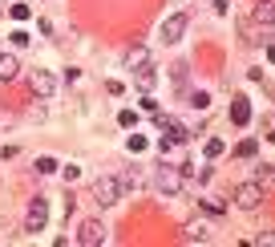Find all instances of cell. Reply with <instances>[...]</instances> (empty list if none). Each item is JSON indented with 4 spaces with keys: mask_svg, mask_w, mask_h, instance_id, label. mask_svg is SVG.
Instances as JSON below:
<instances>
[{
    "mask_svg": "<svg viewBox=\"0 0 275 247\" xmlns=\"http://www.w3.org/2000/svg\"><path fill=\"white\" fill-rule=\"evenodd\" d=\"M223 154V142L219 138H206V158H219Z\"/></svg>",
    "mask_w": 275,
    "mask_h": 247,
    "instance_id": "obj_17",
    "label": "cell"
},
{
    "mask_svg": "<svg viewBox=\"0 0 275 247\" xmlns=\"http://www.w3.org/2000/svg\"><path fill=\"white\" fill-rule=\"evenodd\" d=\"M182 33H186V16H182V12L166 16V24H162V41H166V45H174Z\"/></svg>",
    "mask_w": 275,
    "mask_h": 247,
    "instance_id": "obj_9",
    "label": "cell"
},
{
    "mask_svg": "<svg viewBox=\"0 0 275 247\" xmlns=\"http://www.w3.org/2000/svg\"><path fill=\"white\" fill-rule=\"evenodd\" d=\"M251 20H263V24H271L275 20V8L267 4V0H263V4H255V12H251Z\"/></svg>",
    "mask_w": 275,
    "mask_h": 247,
    "instance_id": "obj_14",
    "label": "cell"
},
{
    "mask_svg": "<svg viewBox=\"0 0 275 247\" xmlns=\"http://www.w3.org/2000/svg\"><path fill=\"white\" fill-rule=\"evenodd\" d=\"M239 33H243V41L247 45H271V24H263V20H243L239 24Z\"/></svg>",
    "mask_w": 275,
    "mask_h": 247,
    "instance_id": "obj_4",
    "label": "cell"
},
{
    "mask_svg": "<svg viewBox=\"0 0 275 247\" xmlns=\"http://www.w3.org/2000/svg\"><path fill=\"white\" fill-rule=\"evenodd\" d=\"M28 89H33L37 98H45V102H49V98L57 94V77H53V73H45V69H33V73H28Z\"/></svg>",
    "mask_w": 275,
    "mask_h": 247,
    "instance_id": "obj_6",
    "label": "cell"
},
{
    "mask_svg": "<svg viewBox=\"0 0 275 247\" xmlns=\"http://www.w3.org/2000/svg\"><path fill=\"white\" fill-rule=\"evenodd\" d=\"M20 73V65H16V57H8V53H0V81H12Z\"/></svg>",
    "mask_w": 275,
    "mask_h": 247,
    "instance_id": "obj_12",
    "label": "cell"
},
{
    "mask_svg": "<svg viewBox=\"0 0 275 247\" xmlns=\"http://www.w3.org/2000/svg\"><path fill=\"white\" fill-rule=\"evenodd\" d=\"M12 45H16V49H24V45H28V33H20V28H16V33H12Z\"/></svg>",
    "mask_w": 275,
    "mask_h": 247,
    "instance_id": "obj_22",
    "label": "cell"
},
{
    "mask_svg": "<svg viewBox=\"0 0 275 247\" xmlns=\"http://www.w3.org/2000/svg\"><path fill=\"white\" fill-rule=\"evenodd\" d=\"M8 12H12V20H28V4H12Z\"/></svg>",
    "mask_w": 275,
    "mask_h": 247,
    "instance_id": "obj_20",
    "label": "cell"
},
{
    "mask_svg": "<svg viewBox=\"0 0 275 247\" xmlns=\"http://www.w3.org/2000/svg\"><path fill=\"white\" fill-rule=\"evenodd\" d=\"M126 146H130V154H142V150H146V134H134Z\"/></svg>",
    "mask_w": 275,
    "mask_h": 247,
    "instance_id": "obj_18",
    "label": "cell"
},
{
    "mask_svg": "<svg viewBox=\"0 0 275 247\" xmlns=\"http://www.w3.org/2000/svg\"><path fill=\"white\" fill-rule=\"evenodd\" d=\"M53 170H57L53 158H37V174H53Z\"/></svg>",
    "mask_w": 275,
    "mask_h": 247,
    "instance_id": "obj_19",
    "label": "cell"
},
{
    "mask_svg": "<svg viewBox=\"0 0 275 247\" xmlns=\"http://www.w3.org/2000/svg\"><path fill=\"white\" fill-rule=\"evenodd\" d=\"M190 106H194V110H206V106H210V98H206V94H194V98H190Z\"/></svg>",
    "mask_w": 275,
    "mask_h": 247,
    "instance_id": "obj_21",
    "label": "cell"
},
{
    "mask_svg": "<svg viewBox=\"0 0 275 247\" xmlns=\"http://www.w3.org/2000/svg\"><path fill=\"white\" fill-rule=\"evenodd\" d=\"M255 150H259V142H255V138H243V142L235 146V158H255Z\"/></svg>",
    "mask_w": 275,
    "mask_h": 247,
    "instance_id": "obj_13",
    "label": "cell"
},
{
    "mask_svg": "<svg viewBox=\"0 0 275 247\" xmlns=\"http://www.w3.org/2000/svg\"><path fill=\"white\" fill-rule=\"evenodd\" d=\"M126 69H130L134 77H138L142 69H154V57H150V49H142V45L130 49V53H126Z\"/></svg>",
    "mask_w": 275,
    "mask_h": 247,
    "instance_id": "obj_8",
    "label": "cell"
},
{
    "mask_svg": "<svg viewBox=\"0 0 275 247\" xmlns=\"http://www.w3.org/2000/svg\"><path fill=\"white\" fill-rule=\"evenodd\" d=\"M121 195H126V182L121 178H97L93 182V199H97V207H117L121 203Z\"/></svg>",
    "mask_w": 275,
    "mask_h": 247,
    "instance_id": "obj_1",
    "label": "cell"
},
{
    "mask_svg": "<svg viewBox=\"0 0 275 247\" xmlns=\"http://www.w3.org/2000/svg\"><path fill=\"white\" fill-rule=\"evenodd\" d=\"M271 182H275V170H271V166H259V187L271 191Z\"/></svg>",
    "mask_w": 275,
    "mask_h": 247,
    "instance_id": "obj_16",
    "label": "cell"
},
{
    "mask_svg": "<svg viewBox=\"0 0 275 247\" xmlns=\"http://www.w3.org/2000/svg\"><path fill=\"white\" fill-rule=\"evenodd\" d=\"M210 4H215V12H227V0H210Z\"/></svg>",
    "mask_w": 275,
    "mask_h": 247,
    "instance_id": "obj_23",
    "label": "cell"
},
{
    "mask_svg": "<svg viewBox=\"0 0 275 247\" xmlns=\"http://www.w3.org/2000/svg\"><path fill=\"white\" fill-rule=\"evenodd\" d=\"M182 166H170V162H158V174H154V187L162 191V195H178L182 191Z\"/></svg>",
    "mask_w": 275,
    "mask_h": 247,
    "instance_id": "obj_3",
    "label": "cell"
},
{
    "mask_svg": "<svg viewBox=\"0 0 275 247\" xmlns=\"http://www.w3.org/2000/svg\"><path fill=\"white\" fill-rule=\"evenodd\" d=\"M109 235H105V227L97 223V219H81V227H77V243H85V247H97V243H105Z\"/></svg>",
    "mask_w": 275,
    "mask_h": 247,
    "instance_id": "obj_7",
    "label": "cell"
},
{
    "mask_svg": "<svg viewBox=\"0 0 275 247\" xmlns=\"http://www.w3.org/2000/svg\"><path fill=\"white\" fill-rule=\"evenodd\" d=\"M231 122H235V126H247V122H251V102H247V98H235V106H231Z\"/></svg>",
    "mask_w": 275,
    "mask_h": 247,
    "instance_id": "obj_11",
    "label": "cell"
},
{
    "mask_svg": "<svg viewBox=\"0 0 275 247\" xmlns=\"http://www.w3.org/2000/svg\"><path fill=\"white\" fill-rule=\"evenodd\" d=\"M182 239H186V243H210V227L198 223V219H190L186 227H182Z\"/></svg>",
    "mask_w": 275,
    "mask_h": 247,
    "instance_id": "obj_10",
    "label": "cell"
},
{
    "mask_svg": "<svg viewBox=\"0 0 275 247\" xmlns=\"http://www.w3.org/2000/svg\"><path fill=\"white\" fill-rule=\"evenodd\" d=\"M263 187H259V182H239V191H235V203L243 207V211H255L259 203H263Z\"/></svg>",
    "mask_w": 275,
    "mask_h": 247,
    "instance_id": "obj_5",
    "label": "cell"
},
{
    "mask_svg": "<svg viewBox=\"0 0 275 247\" xmlns=\"http://www.w3.org/2000/svg\"><path fill=\"white\" fill-rule=\"evenodd\" d=\"M45 223H49V199L33 195V199H28V211H24V231L37 235V231H45Z\"/></svg>",
    "mask_w": 275,
    "mask_h": 247,
    "instance_id": "obj_2",
    "label": "cell"
},
{
    "mask_svg": "<svg viewBox=\"0 0 275 247\" xmlns=\"http://www.w3.org/2000/svg\"><path fill=\"white\" fill-rule=\"evenodd\" d=\"M198 207H202L206 215H223V203H219V199H198Z\"/></svg>",
    "mask_w": 275,
    "mask_h": 247,
    "instance_id": "obj_15",
    "label": "cell"
}]
</instances>
